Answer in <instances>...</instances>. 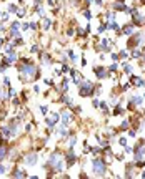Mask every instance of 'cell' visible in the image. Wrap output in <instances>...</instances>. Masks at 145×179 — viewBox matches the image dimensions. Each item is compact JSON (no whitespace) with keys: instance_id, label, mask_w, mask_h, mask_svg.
Segmentation results:
<instances>
[{"instance_id":"1","label":"cell","mask_w":145,"mask_h":179,"mask_svg":"<svg viewBox=\"0 0 145 179\" xmlns=\"http://www.w3.org/2000/svg\"><path fill=\"white\" fill-rule=\"evenodd\" d=\"M18 71H20V80H32L40 77V71L37 70V66L29 58H22V65Z\"/></svg>"},{"instance_id":"2","label":"cell","mask_w":145,"mask_h":179,"mask_svg":"<svg viewBox=\"0 0 145 179\" xmlns=\"http://www.w3.org/2000/svg\"><path fill=\"white\" fill-rule=\"evenodd\" d=\"M63 164H65V158L60 151H53L50 154V159H48V166L52 167L53 173H60L63 169Z\"/></svg>"},{"instance_id":"3","label":"cell","mask_w":145,"mask_h":179,"mask_svg":"<svg viewBox=\"0 0 145 179\" xmlns=\"http://www.w3.org/2000/svg\"><path fill=\"white\" fill-rule=\"evenodd\" d=\"M92 171H93V174L97 177H104L105 173H107V163H105V159L95 158L93 161H92Z\"/></svg>"},{"instance_id":"4","label":"cell","mask_w":145,"mask_h":179,"mask_svg":"<svg viewBox=\"0 0 145 179\" xmlns=\"http://www.w3.org/2000/svg\"><path fill=\"white\" fill-rule=\"evenodd\" d=\"M145 41V33L143 32H139V33H133V35L128 38V43H127V48H137L140 43Z\"/></svg>"},{"instance_id":"5","label":"cell","mask_w":145,"mask_h":179,"mask_svg":"<svg viewBox=\"0 0 145 179\" xmlns=\"http://www.w3.org/2000/svg\"><path fill=\"white\" fill-rule=\"evenodd\" d=\"M78 95H80V96H92V95H93V83L82 81L78 85Z\"/></svg>"},{"instance_id":"6","label":"cell","mask_w":145,"mask_h":179,"mask_svg":"<svg viewBox=\"0 0 145 179\" xmlns=\"http://www.w3.org/2000/svg\"><path fill=\"white\" fill-rule=\"evenodd\" d=\"M128 13L132 15V20H133V25L135 27H142L145 23V17L137 9H128Z\"/></svg>"},{"instance_id":"7","label":"cell","mask_w":145,"mask_h":179,"mask_svg":"<svg viewBox=\"0 0 145 179\" xmlns=\"http://www.w3.org/2000/svg\"><path fill=\"white\" fill-rule=\"evenodd\" d=\"M24 161H25L27 166H35L37 161H39V154H37V153H27L25 158H24Z\"/></svg>"},{"instance_id":"8","label":"cell","mask_w":145,"mask_h":179,"mask_svg":"<svg viewBox=\"0 0 145 179\" xmlns=\"http://www.w3.org/2000/svg\"><path fill=\"white\" fill-rule=\"evenodd\" d=\"M75 161H77V154H75L74 149L70 148V149H68L67 153H65V163H67V166H72Z\"/></svg>"},{"instance_id":"9","label":"cell","mask_w":145,"mask_h":179,"mask_svg":"<svg viewBox=\"0 0 145 179\" xmlns=\"http://www.w3.org/2000/svg\"><path fill=\"white\" fill-rule=\"evenodd\" d=\"M18 27H20V23H18V22H13L12 27H10V37H12V38H18V37H20Z\"/></svg>"},{"instance_id":"10","label":"cell","mask_w":145,"mask_h":179,"mask_svg":"<svg viewBox=\"0 0 145 179\" xmlns=\"http://www.w3.org/2000/svg\"><path fill=\"white\" fill-rule=\"evenodd\" d=\"M7 154H9V148H7V144H5V138L2 139V143H0V161L2 159H5L7 158Z\"/></svg>"},{"instance_id":"11","label":"cell","mask_w":145,"mask_h":179,"mask_svg":"<svg viewBox=\"0 0 145 179\" xmlns=\"http://www.w3.org/2000/svg\"><path fill=\"white\" fill-rule=\"evenodd\" d=\"M93 73L97 75V78H98V80H104V78L109 77V71H107L105 68H100V66H98V68H95V70H93Z\"/></svg>"},{"instance_id":"12","label":"cell","mask_w":145,"mask_h":179,"mask_svg":"<svg viewBox=\"0 0 145 179\" xmlns=\"http://www.w3.org/2000/svg\"><path fill=\"white\" fill-rule=\"evenodd\" d=\"M113 9H115V10H120V12H128V7L124 3V0H119V2L113 3Z\"/></svg>"},{"instance_id":"13","label":"cell","mask_w":145,"mask_h":179,"mask_svg":"<svg viewBox=\"0 0 145 179\" xmlns=\"http://www.w3.org/2000/svg\"><path fill=\"white\" fill-rule=\"evenodd\" d=\"M122 33H125V35H133L135 33V25H125L124 30H122Z\"/></svg>"},{"instance_id":"14","label":"cell","mask_w":145,"mask_h":179,"mask_svg":"<svg viewBox=\"0 0 145 179\" xmlns=\"http://www.w3.org/2000/svg\"><path fill=\"white\" fill-rule=\"evenodd\" d=\"M3 60H5V62L9 63V65H12V63H15V62H17V55H15L13 52H10V53H9V55H7Z\"/></svg>"},{"instance_id":"15","label":"cell","mask_w":145,"mask_h":179,"mask_svg":"<svg viewBox=\"0 0 145 179\" xmlns=\"http://www.w3.org/2000/svg\"><path fill=\"white\" fill-rule=\"evenodd\" d=\"M142 101H143V96H139V95L130 96V105H142Z\"/></svg>"},{"instance_id":"16","label":"cell","mask_w":145,"mask_h":179,"mask_svg":"<svg viewBox=\"0 0 145 179\" xmlns=\"http://www.w3.org/2000/svg\"><path fill=\"white\" fill-rule=\"evenodd\" d=\"M57 120H59V115H57V113H53V115H52V116L47 120V124H48V128H53V126H55Z\"/></svg>"},{"instance_id":"17","label":"cell","mask_w":145,"mask_h":179,"mask_svg":"<svg viewBox=\"0 0 145 179\" xmlns=\"http://www.w3.org/2000/svg\"><path fill=\"white\" fill-rule=\"evenodd\" d=\"M29 174H27V171L24 169H15L13 173H12V177H27Z\"/></svg>"},{"instance_id":"18","label":"cell","mask_w":145,"mask_h":179,"mask_svg":"<svg viewBox=\"0 0 145 179\" xmlns=\"http://www.w3.org/2000/svg\"><path fill=\"white\" fill-rule=\"evenodd\" d=\"M70 120H72V116H70V113H67V111H62V124H67L70 123Z\"/></svg>"},{"instance_id":"19","label":"cell","mask_w":145,"mask_h":179,"mask_svg":"<svg viewBox=\"0 0 145 179\" xmlns=\"http://www.w3.org/2000/svg\"><path fill=\"white\" fill-rule=\"evenodd\" d=\"M44 20H42V25H44V30H48V27H50V23H52V20L48 17H42Z\"/></svg>"},{"instance_id":"20","label":"cell","mask_w":145,"mask_h":179,"mask_svg":"<svg viewBox=\"0 0 145 179\" xmlns=\"http://www.w3.org/2000/svg\"><path fill=\"white\" fill-rule=\"evenodd\" d=\"M62 101L65 103L67 106H72V98L68 96V95H63V96H62Z\"/></svg>"},{"instance_id":"21","label":"cell","mask_w":145,"mask_h":179,"mask_svg":"<svg viewBox=\"0 0 145 179\" xmlns=\"http://www.w3.org/2000/svg\"><path fill=\"white\" fill-rule=\"evenodd\" d=\"M142 56V52L137 50V48H132V58H140Z\"/></svg>"},{"instance_id":"22","label":"cell","mask_w":145,"mask_h":179,"mask_svg":"<svg viewBox=\"0 0 145 179\" xmlns=\"http://www.w3.org/2000/svg\"><path fill=\"white\" fill-rule=\"evenodd\" d=\"M124 111H125V109H124V108H120V106L117 105V106H115V109H113V115H115V116H119V115H124Z\"/></svg>"},{"instance_id":"23","label":"cell","mask_w":145,"mask_h":179,"mask_svg":"<svg viewBox=\"0 0 145 179\" xmlns=\"http://www.w3.org/2000/svg\"><path fill=\"white\" fill-rule=\"evenodd\" d=\"M60 136H62V138H67V136H68V129L65 128V124L60 128Z\"/></svg>"},{"instance_id":"24","label":"cell","mask_w":145,"mask_h":179,"mask_svg":"<svg viewBox=\"0 0 145 179\" xmlns=\"http://www.w3.org/2000/svg\"><path fill=\"white\" fill-rule=\"evenodd\" d=\"M132 70H133V68L128 63H124V71H125V73H132Z\"/></svg>"},{"instance_id":"25","label":"cell","mask_w":145,"mask_h":179,"mask_svg":"<svg viewBox=\"0 0 145 179\" xmlns=\"http://www.w3.org/2000/svg\"><path fill=\"white\" fill-rule=\"evenodd\" d=\"M128 126H130V121H127V120H125L124 123L120 124V129H122V131H124V129H128Z\"/></svg>"},{"instance_id":"26","label":"cell","mask_w":145,"mask_h":179,"mask_svg":"<svg viewBox=\"0 0 145 179\" xmlns=\"http://www.w3.org/2000/svg\"><path fill=\"white\" fill-rule=\"evenodd\" d=\"M42 60H44V63H47V65L52 63V58H50L48 55H44V56H42Z\"/></svg>"},{"instance_id":"27","label":"cell","mask_w":145,"mask_h":179,"mask_svg":"<svg viewBox=\"0 0 145 179\" xmlns=\"http://www.w3.org/2000/svg\"><path fill=\"white\" fill-rule=\"evenodd\" d=\"M9 12H18L17 5H13V3H10V5H9Z\"/></svg>"},{"instance_id":"28","label":"cell","mask_w":145,"mask_h":179,"mask_svg":"<svg viewBox=\"0 0 145 179\" xmlns=\"http://www.w3.org/2000/svg\"><path fill=\"white\" fill-rule=\"evenodd\" d=\"M100 108L104 113H109V106H107V103H100Z\"/></svg>"},{"instance_id":"29","label":"cell","mask_w":145,"mask_h":179,"mask_svg":"<svg viewBox=\"0 0 145 179\" xmlns=\"http://www.w3.org/2000/svg\"><path fill=\"white\" fill-rule=\"evenodd\" d=\"M107 28H109V25H107V23L105 25H100V27H98V33H104Z\"/></svg>"},{"instance_id":"30","label":"cell","mask_w":145,"mask_h":179,"mask_svg":"<svg viewBox=\"0 0 145 179\" xmlns=\"http://www.w3.org/2000/svg\"><path fill=\"white\" fill-rule=\"evenodd\" d=\"M0 20H2V22H7V20H9V13H2V17H0Z\"/></svg>"},{"instance_id":"31","label":"cell","mask_w":145,"mask_h":179,"mask_svg":"<svg viewBox=\"0 0 145 179\" xmlns=\"http://www.w3.org/2000/svg\"><path fill=\"white\" fill-rule=\"evenodd\" d=\"M113 18H115V15H113V13H107V20H109V22H113Z\"/></svg>"},{"instance_id":"32","label":"cell","mask_w":145,"mask_h":179,"mask_svg":"<svg viewBox=\"0 0 145 179\" xmlns=\"http://www.w3.org/2000/svg\"><path fill=\"white\" fill-rule=\"evenodd\" d=\"M22 43H24V40H22V38H20V37H18V38H17V40H15V43H13V45H17V47H20V45H22Z\"/></svg>"},{"instance_id":"33","label":"cell","mask_w":145,"mask_h":179,"mask_svg":"<svg viewBox=\"0 0 145 179\" xmlns=\"http://www.w3.org/2000/svg\"><path fill=\"white\" fill-rule=\"evenodd\" d=\"M83 15H85V18H87V20H90V18H92V13H90L89 10H85V12H83Z\"/></svg>"},{"instance_id":"34","label":"cell","mask_w":145,"mask_h":179,"mask_svg":"<svg viewBox=\"0 0 145 179\" xmlns=\"http://www.w3.org/2000/svg\"><path fill=\"white\" fill-rule=\"evenodd\" d=\"M9 98H15V90L13 88L9 90Z\"/></svg>"},{"instance_id":"35","label":"cell","mask_w":145,"mask_h":179,"mask_svg":"<svg viewBox=\"0 0 145 179\" xmlns=\"http://www.w3.org/2000/svg\"><path fill=\"white\" fill-rule=\"evenodd\" d=\"M40 111H42V115H47L48 108H47V106H40Z\"/></svg>"},{"instance_id":"36","label":"cell","mask_w":145,"mask_h":179,"mask_svg":"<svg viewBox=\"0 0 145 179\" xmlns=\"http://www.w3.org/2000/svg\"><path fill=\"white\" fill-rule=\"evenodd\" d=\"M30 52H32V53H37V52H39V45H33V47L30 48Z\"/></svg>"},{"instance_id":"37","label":"cell","mask_w":145,"mask_h":179,"mask_svg":"<svg viewBox=\"0 0 145 179\" xmlns=\"http://www.w3.org/2000/svg\"><path fill=\"white\" fill-rule=\"evenodd\" d=\"M60 71H62V73H67V71H70V68H68L67 65H63V66H62V70H60Z\"/></svg>"},{"instance_id":"38","label":"cell","mask_w":145,"mask_h":179,"mask_svg":"<svg viewBox=\"0 0 145 179\" xmlns=\"http://www.w3.org/2000/svg\"><path fill=\"white\" fill-rule=\"evenodd\" d=\"M75 143H77V138H75V136H72V138H70V148L74 146Z\"/></svg>"},{"instance_id":"39","label":"cell","mask_w":145,"mask_h":179,"mask_svg":"<svg viewBox=\"0 0 145 179\" xmlns=\"http://www.w3.org/2000/svg\"><path fill=\"white\" fill-rule=\"evenodd\" d=\"M119 143L122 144V146H125V144H127V139H125V138H120V139H119Z\"/></svg>"},{"instance_id":"40","label":"cell","mask_w":145,"mask_h":179,"mask_svg":"<svg viewBox=\"0 0 145 179\" xmlns=\"http://www.w3.org/2000/svg\"><path fill=\"white\" fill-rule=\"evenodd\" d=\"M119 58H120V56H119V53H113V55H112V60H113V62H117Z\"/></svg>"},{"instance_id":"41","label":"cell","mask_w":145,"mask_h":179,"mask_svg":"<svg viewBox=\"0 0 145 179\" xmlns=\"http://www.w3.org/2000/svg\"><path fill=\"white\" fill-rule=\"evenodd\" d=\"M109 70H110V71H117V63H113V65H112V66H110V68H109Z\"/></svg>"},{"instance_id":"42","label":"cell","mask_w":145,"mask_h":179,"mask_svg":"<svg viewBox=\"0 0 145 179\" xmlns=\"http://www.w3.org/2000/svg\"><path fill=\"white\" fill-rule=\"evenodd\" d=\"M3 173H5V166H3L2 163H0V174H3Z\"/></svg>"},{"instance_id":"43","label":"cell","mask_w":145,"mask_h":179,"mask_svg":"<svg viewBox=\"0 0 145 179\" xmlns=\"http://www.w3.org/2000/svg\"><path fill=\"white\" fill-rule=\"evenodd\" d=\"M120 58H127V52H120Z\"/></svg>"},{"instance_id":"44","label":"cell","mask_w":145,"mask_h":179,"mask_svg":"<svg viewBox=\"0 0 145 179\" xmlns=\"http://www.w3.org/2000/svg\"><path fill=\"white\" fill-rule=\"evenodd\" d=\"M3 85H5V86H10V80L5 78V80H3Z\"/></svg>"},{"instance_id":"45","label":"cell","mask_w":145,"mask_h":179,"mask_svg":"<svg viewBox=\"0 0 145 179\" xmlns=\"http://www.w3.org/2000/svg\"><path fill=\"white\" fill-rule=\"evenodd\" d=\"M128 134H130V136H132V138H133V136H135V134H137V131H135V129H130V131H128Z\"/></svg>"},{"instance_id":"46","label":"cell","mask_w":145,"mask_h":179,"mask_svg":"<svg viewBox=\"0 0 145 179\" xmlns=\"http://www.w3.org/2000/svg\"><path fill=\"white\" fill-rule=\"evenodd\" d=\"M132 151H133V149H132L130 146H127V148H125V153H132Z\"/></svg>"},{"instance_id":"47","label":"cell","mask_w":145,"mask_h":179,"mask_svg":"<svg viewBox=\"0 0 145 179\" xmlns=\"http://www.w3.org/2000/svg\"><path fill=\"white\" fill-rule=\"evenodd\" d=\"M47 2H48V5H50V7L55 5V0H47Z\"/></svg>"},{"instance_id":"48","label":"cell","mask_w":145,"mask_h":179,"mask_svg":"<svg viewBox=\"0 0 145 179\" xmlns=\"http://www.w3.org/2000/svg\"><path fill=\"white\" fill-rule=\"evenodd\" d=\"M93 106L97 108V106H100V103H98V100H93Z\"/></svg>"},{"instance_id":"49","label":"cell","mask_w":145,"mask_h":179,"mask_svg":"<svg viewBox=\"0 0 145 179\" xmlns=\"http://www.w3.org/2000/svg\"><path fill=\"white\" fill-rule=\"evenodd\" d=\"M2 45H3V38H0V47H2Z\"/></svg>"},{"instance_id":"50","label":"cell","mask_w":145,"mask_h":179,"mask_svg":"<svg viewBox=\"0 0 145 179\" xmlns=\"http://www.w3.org/2000/svg\"><path fill=\"white\" fill-rule=\"evenodd\" d=\"M142 177H143V179H145V171H143V173H142Z\"/></svg>"},{"instance_id":"51","label":"cell","mask_w":145,"mask_h":179,"mask_svg":"<svg viewBox=\"0 0 145 179\" xmlns=\"http://www.w3.org/2000/svg\"><path fill=\"white\" fill-rule=\"evenodd\" d=\"M142 56H143V62H145V50H143V55Z\"/></svg>"},{"instance_id":"52","label":"cell","mask_w":145,"mask_h":179,"mask_svg":"<svg viewBox=\"0 0 145 179\" xmlns=\"http://www.w3.org/2000/svg\"><path fill=\"white\" fill-rule=\"evenodd\" d=\"M0 17H2V12H0Z\"/></svg>"},{"instance_id":"53","label":"cell","mask_w":145,"mask_h":179,"mask_svg":"<svg viewBox=\"0 0 145 179\" xmlns=\"http://www.w3.org/2000/svg\"><path fill=\"white\" fill-rule=\"evenodd\" d=\"M143 98H145V95H143Z\"/></svg>"},{"instance_id":"54","label":"cell","mask_w":145,"mask_h":179,"mask_svg":"<svg viewBox=\"0 0 145 179\" xmlns=\"http://www.w3.org/2000/svg\"><path fill=\"white\" fill-rule=\"evenodd\" d=\"M0 93H2V91H0Z\"/></svg>"},{"instance_id":"55","label":"cell","mask_w":145,"mask_h":179,"mask_svg":"<svg viewBox=\"0 0 145 179\" xmlns=\"http://www.w3.org/2000/svg\"><path fill=\"white\" fill-rule=\"evenodd\" d=\"M143 2H145V0H143Z\"/></svg>"}]
</instances>
